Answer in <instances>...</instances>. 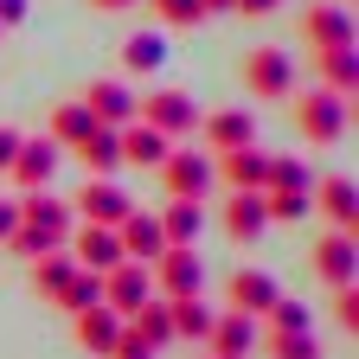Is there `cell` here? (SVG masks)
<instances>
[{
	"label": "cell",
	"mask_w": 359,
	"mask_h": 359,
	"mask_svg": "<svg viewBox=\"0 0 359 359\" xmlns=\"http://www.w3.org/2000/svg\"><path fill=\"white\" fill-rule=\"evenodd\" d=\"M244 90H250V103H289L295 97V58L283 52V45H250Z\"/></svg>",
	"instance_id": "6da1fadb"
},
{
	"label": "cell",
	"mask_w": 359,
	"mask_h": 359,
	"mask_svg": "<svg viewBox=\"0 0 359 359\" xmlns=\"http://www.w3.org/2000/svg\"><path fill=\"white\" fill-rule=\"evenodd\" d=\"M346 122H353V103H340L334 90H308V97L295 103V128H302L308 148H334L346 135Z\"/></svg>",
	"instance_id": "7a4b0ae2"
},
{
	"label": "cell",
	"mask_w": 359,
	"mask_h": 359,
	"mask_svg": "<svg viewBox=\"0 0 359 359\" xmlns=\"http://www.w3.org/2000/svg\"><path fill=\"white\" fill-rule=\"evenodd\" d=\"M148 283H154L161 302L205 295V263H199V250H161V257L148 263Z\"/></svg>",
	"instance_id": "3957f363"
},
{
	"label": "cell",
	"mask_w": 359,
	"mask_h": 359,
	"mask_svg": "<svg viewBox=\"0 0 359 359\" xmlns=\"http://www.w3.org/2000/svg\"><path fill=\"white\" fill-rule=\"evenodd\" d=\"M135 122H148V128L167 135V142H180V135L199 128V103L187 97V90H154V97L135 103Z\"/></svg>",
	"instance_id": "277c9868"
},
{
	"label": "cell",
	"mask_w": 359,
	"mask_h": 359,
	"mask_svg": "<svg viewBox=\"0 0 359 359\" xmlns=\"http://www.w3.org/2000/svg\"><path fill=\"white\" fill-rule=\"evenodd\" d=\"M58 161H65L58 142H45V135H20V148H13V161H7V173H13L20 193H45V187H52V173H58Z\"/></svg>",
	"instance_id": "5b68a950"
},
{
	"label": "cell",
	"mask_w": 359,
	"mask_h": 359,
	"mask_svg": "<svg viewBox=\"0 0 359 359\" xmlns=\"http://www.w3.org/2000/svg\"><path fill=\"white\" fill-rule=\"evenodd\" d=\"M65 250H71V263H77V269H97V276H109L116 263H128V257H122V238L109 231V224H83V218L71 224Z\"/></svg>",
	"instance_id": "8992f818"
},
{
	"label": "cell",
	"mask_w": 359,
	"mask_h": 359,
	"mask_svg": "<svg viewBox=\"0 0 359 359\" xmlns=\"http://www.w3.org/2000/svg\"><path fill=\"white\" fill-rule=\"evenodd\" d=\"M193 135H199L205 154H238V148L257 142V116H250V109H212V116H199Z\"/></svg>",
	"instance_id": "52a82bcc"
},
{
	"label": "cell",
	"mask_w": 359,
	"mask_h": 359,
	"mask_svg": "<svg viewBox=\"0 0 359 359\" xmlns=\"http://www.w3.org/2000/svg\"><path fill=\"white\" fill-rule=\"evenodd\" d=\"M308 212H321L334 231H353L359 238V187L346 173H327V180H314V193H308Z\"/></svg>",
	"instance_id": "ba28073f"
},
{
	"label": "cell",
	"mask_w": 359,
	"mask_h": 359,
	"mask_svg": "<svg viewBox=\"0 0 359 359\" xmlns=\"http://www.w3.org/2000/svg\"><path fill=\"white\" fill-rule=\"evenodd\" d=\"M302 45L308 52H340V45H353V13L340 0H314L302 13Z\"/></svg>",
	"instance_id": "9c48e42d"
},
{
	"label": "cell",
	"mask_w": 359,
	"mask_h": 359,
	"mask_svg": "<svg viewBox=\"0 0 359 359\" xmlns=\"http://www.w3.org/2000/svg\"><path fill=\"white\" fill-rule=\"evenodd\" d=\"M77 103L90 109V122H97V128H128V122H135V103H142V97H135L122 77H97Z\"/></svg>",
	"instance_id": "30bf717a"
},
{
	"label": "cell",
	"mask_w": 359,
	"mask_h": 359,
	"mask_svg": "<svg viewBox=\"0 0 359 359\" xmlns=\"http://www.w3.org/2000/svg\"><path fill=\"white\" fill-rule=\"evenodd\" d=\"M154 173H161L167 199H199V205H205L212 180H218V173H212V154H167V161H161Z\"/></svg>",
	"instance_id": "8fae6325"
},
{
	"label": "cell",
	"mask_w": 359,
	"mask_h": 359,
	"mask_svg": "<svg viewBox=\"0 0 359 359\" xmlns=\"http://www.w3.org/2000/svg\"><path fill=\"white\" fill-rule=\"evenodd\" d=\"M71 212H77L83 224H109V231H116V224L135 212V199L116 187V180H83V187H77V199H71Z\"/></svg>",
	"instance_id": "7c38bea8"
},
{
	"label": "cell",
	"mask_w": 359,
	"mask_h": 359,
	"mask_svg": "<svg viewBox=\"0 0 359 359\" xmlns=\"http://www.w3.org/2000/svg\"><path fill=\"white\" fill-rule=\"evenodd\" d=\"M283 289H276V276L269 269H231L224 276V308L231 314H250V321H263V308L276 302Z\"/></svg>",
	"instance_id": "4fadbf2b"
},
{
	"label": "cell",
	"mask_w": 359,
	"mask_h": 359,
	"mask_svg": "<svg viewBox=\"0 0 359 359\" xmlns=\"http://www.w3.org/2000/svg\"><path fill=\"white\" fill-rule=\"evenodd\" d=\"M314 276H321L327 289L359 283V238L353 231H327L321 244H314Z\"/></svg>",
	"instance_id": "5bb4252c"
},
{
	"label": "cell",
	"mask_w": 359,
	"mask_h": 359,
	"mask_svg": "<svg viewBox=\"0 0 359 359\" xmlns=\"http://www.w3.org/2000/svg\"><path fill=\"white\" fill-rule=\"evenodd\" d=\"M148 295H154V283H148V263H116L109 276H103V308H109V314H122V321H128V314L142 308Z\"/></svg>",
	"instance_id": "9a60e30c"
},
{
	"label": "cell",
	"mask_w": 359,
	"mask_h": 359,
	"mask_svg": "<svg viewBox=\"0 0 359 359\" xmlns=\"http://www.w3.org/2000/svg\"><path fill=\"white\" fill-rule=\"evenodd\" d=\"M257 321H250V314H231V308H224L218 314V321H212V334H205V359H250L257 353Z\"/></svg>",
	"instance_id": "2e32d148"
},
{
	"label": "cell",
	"mask_w": 359,
	"mask_h": 359,
	"mask_svg": "<svg viewBox=\"0 0 359 359\" xmlns=\"http://www.w3.org/2000/svg\"><path fill=\"white\" fill-rule=\"evenodd\" d=\"M212 173H218L231 193H263V187H269V154H263L257 142L238 148V154H212Z\"/></svg>",
	"instance_id": "e0dca14e"
},
{
	"label": "cell",
	"mask_w": 359,
	"mask_h": 359,
	"mask_svg": "<svg viewBox=\"0 0 359 359\" xmlns=\"http://www.w3.org/2000/svg\"><path fill=\"white\" fill-rule=\"evenodd\" d=\"M116 238H122V257H128V263H154V257L167 250V238H161V218H154V212H142V205H135V212L116 224Z\"/></svg>",
	"instance_id": "ac0fdd59"
},
{
	"label": "cell",
	"mask_w": 359,
	"mask_h": 359,
	"mask_svg": "<svg viewBox=\"0 0 359 359\" xmlns=\"http://www.w3.org/2000/svg\"><path fill=\"white\" fill-rule=\"evenodd\" d=\"M154 218H161L167 250H199V224H205V205L199 199H167Z\"/></svg>",
	"instance_id": "d6986e66"
},
{
	"label": "cell",
	"mask_w": 359,
	"mask_h": 359,
	"mask_svg": "<svg viewBox=\"0 0 359 359\" xmlns=\"http://www.w3.org/2000/svg\"><path fill=\"white\" fill-rule=\"evenodd\" d=\"M116 148H122V167H161V161L173 154V142H167L161 128H148V122L116 128Z\"/></svg>",
	"instance_id": "ffe728a7"
},
{
	"label": "cell",
	"mask_w": 359,
	"mask_h": 359,
	"mask_svg": "<svg viewBox=\"0 0 359 359\" xmlns=\"http://www.w3.org/2000/svg\"><path fill=\"white\" fill-rule=\"evenodd\" d=\"M71 334H77V346H83V353H97V359H109V346H116V334H122V314H109V308L97 302V308H83V314H71Z\"/></svg>",
	"instance_id": "44dd1931"
},
{
	"label": "cell",
	"mask_w": 359,
	"mask_h": 359,
	"mask_svg": "<svg viewBox=\"0 0 359 359\" xmlns=\"http://www.w3.org/2000/svg\"><path fill=\"white\" fill-rule=\"evenodd\" d=\"M263 224H269L263 193H231V199H224V238H231V244H257Z\"/></svg>",
	"instance_id": "7402d4cb"
},
{
	"label": "cell",
	"mask_w": 359,
	"mask_h": 359,
	"mask_svg": "<svg viewBox=\"0 0 359 359\" xmlns=\"http://www.w3.org/2000/svg\"><path fill=\"white\" fill-rule=\"evenodd\" d=\"M314 65H321V90H334L340 103H359V52H353V45L314 52Z\"/></svg>",
	"instance_id": "603a6c76"
},
{
	"label": "cell",
	"mask_w": 359,
	"mask_h": 359,
	"mask_svg": "<svg viewBox=\"0 0 359 359\" xmlns=\"http://www.w3.org/2000/svg\"><path fill=\"white\" fill-rule=\"evenodd\" d=\"M71 276H77L71 250H45V257H32V289L45 295V308H58V295L71 289Z\"/></svg>",
	"instance_id": "cb8c5ba5"
},
{
	"label": "cell",
	"mask_w": 359,
	"mask_h": 359,
	"mask_svg": "<svg viewBox=\"0 0 359 359\" xmlns=\"http://www.w3.org/2000/svg\"><path fill=\"white\" fill-rule=\"evenodd\" d=\"M71 154L83 161V173H90V180H109V173L122 167V148H116V128H90V135H83V142H77Z\"/></svg>",
	"instance_id": "d4e9b609"
},
{
	"label": "cell",
	"mask_w": 359,
	"mask_h": 359,
	"mask_svg": "<svg viewBox=\"0 0 359 359\" xmlns=\"http://www.w3.org/2000/svg\"><path fill=\"white\" fill-rule=\"evenodd\" d=\"M167 314H173V340H193V346H205V334H212V321H218V308H205V295L167 302Z\"/></svg>",
	"instance_id": "484cf974"
},
{
	"label": "cell",
	"mask_w": 359,
	"mask_h": 359,
	"mask_svg": "<svg viewBox=\"0 0 359 359\" xmlns=\"http://www.w3.org/2000/svg\"><path fill=\"white\" fill-rule=\"evenodd\" d=\"M161 65H167V39H161V32H128V39H122V71H128V77L161 71Z\"/></svg>",
	"instance_id": "4316f807"
},
{
	"label": "cell",
	"mask_w": 359,
	"mask_h": 359,
	"mask_svg": "<svg viewBox=\"0 0 359 359\" xmlns=\"http://www.w3.org/2000/svg\"><path fill=\"white\" fill-rule=\"evenodd\" d=\"M90 128H97V122H90V109H83V103H58L52 116H45V142H58V148H77Z\"/></svg>",
	"instance_id": "83f0119b"
},
{
	"label": "cell",
	"mask_w": 359,
	"mask_h": 359,
	"mask_svg": "<svg viewBox=\"0 0 359 359\" xmlns=\"http://www.w3.org/2000/svg\"><path fill=\"white\" fill-rule=\"evenodd\" d=\"M128 327L142 334L154 353H161V346H173V314H167V302H161V295H148L142 308H135V314H128Z\"/></svg>",
	"instance_id": "f1b7e54d"
},
{
	"label": "cell",
	"mask_w": 359,
	"mask_h": 359,
	"mask_svg": "<svg viewBox=\"0 0 359 359\" xmlns=\"http://www.w3.org/2000/svg\"><path fill=\"white\" fill-rule=\"evenodd\" d=\"M257 346H263V359H321L314 327L308 334H257Z\"/></svg>",
	"instance_id": "f546056e"
},
{
	"label": "cell",
	"mask_w": 359,
	"mask_h": 359,
	"mask_svg": "<svg viewBox=\"0 0 359 359\" xmlns=\"http://www.w3.org/2000/svg\"><path fill=\"white\" fill-rule=\"evenodd\" d=\"M314 193V173H308V161H295V154H269V187L263 193Z\"/></svg>",
	"instance_id": "4dcf8cb0"
},
{
	"label": "cell",
	"mask_w": 359,
	"mask_h": 359,
	"mask_svg": "<svg viewBox=\"0 0 359 359\" xmlns=\"http://www.w3.org/2000/svg\"><path fill=\"white\" fill-rule=\"evenodd\" d=\"M97 302H103V276H97V269H77L71 289L58 295V308H65V314H83V308H97Z\"/></svg>",
	"instance_id": "1f68e13d"
},
{
	"label": "cell",
	"mask_w": 359,
	"mask_h": 359,
	"mask_svg": "<svg viewBox=\"0 0 359 359\" xmlns=\"http://www.w3.org/2000/svg\"><path fill=\"white\" fill-rule=\"evenodd\" d=\"M263 321H269L263 334H308V308H302V302H289V295H276V302L263 308Z\"/></svg>",
	"instance_id": "d6a6232c"
},
{
	"label": "cell",
	"mask_w": 359,
	"mask_h": 359,
	"mask_svg": "<svg viewBox=\"0 0 359 359\" xmlns=\"http://www.w3.org/2000/svg\"><path fill=\"white\" fill-rule=\"evenodd\" d=\"M148 7H154V20H161V26H199V20H212L199 0H148Z\"/></svg>",
	"instance_id": "836d02e7"
},
{
	"label": "cell",
	"mask_w": 359,
	"mask_h": 359,
	"mask_svg": "<svg viewBox=\"0 0 359 359\" xmlns=\"http://www.w3.org/2000/svg\"><path fill=\"white\" fill-rule=\"evenodd\" d=\"M263 212L283 218V224H295V218H308V193H283L276 187V193H263Z\"/></svg>",
	"instance_id": "e575fe53"
},
{
	"label": "cell",
	"mask_w": 359,
	"mask_h": 359,
	"mask_svg": "<svg viewBox=\"0 0 359 359\" xmlns=\"http://www.w3.org/2000/svg\"><path fill=\"white\" fill-rule=\"evenodd\" d=\"M327 308H334V321H340L346 334H359V283H340Z\"/></svg>",
	"instance_id": "d590c367"
},
{
	"label": "cell",
	"mask_w": 359,
	"mask_h": 359,
	"mask_svg": "<svg viewBox=\"0 0 359 359\" xmlns=\"http://www.w3.org/2000/svg\"><path fill=\"white\" fill-rule=\"evenodd\" d=\"M109 359H154V346H148L142 334H135V327L122 321V334H116V346H109Z\"/></svg>",
	"instance_id": "8d00e7d4"
},
{
	"label": "cell",
	"mask_w": 359,
	"mask_h": 359,
	"mask_svg": "<svg viewBox=\"0 0 359 359\" xmlns=\"http://www.w3.org/2000/svg\"><path fill=\"white\" fill-rule=\"evenodd\" d=\"M20 231V199H0V244Z\"/></svg>",
	"instance_id": "74e56055"
},
{
	"label": "cell",
	"mask_w": 359,
	"mask_h": 359,
	"mask_svg": "<svg viewBox=\"0 0 359 359\" xmlns=\"http://www.w3.org/2000/svg\"><path fill=\"white\" fill-rule=\"evenodd\" d=\"M13 148H20V128H7V122H0V173H7V161H13Z\"/></svg>",
	"instance_id": "f35d334b"
},
{
	"label": "cell",
	"mask_w": 359,
	"mask_h": 359,
	"mask_svg": "<svg viewBox=\"0 0 359 359\" xmlns=\"http://www.w3.org/2000/svg\"><path fill=\"white\" fill-rule=\"evenodd\" d=\"M231 7H238V13H250V20H263V13H276L283 0H231Z\"/></svg>",
	"instance_id": "ab89813d"
},
{
	"label": "cell",
	"mask_w": 359,
	"mask_h": 359,
	"mask_svg": "<svg viewBox=\"0 0 359 359\" xmlns=\"http://www.w3.org/2000/svg\"><path fill=\"white\" fill-rule=\"evenodd\" d=\"M26 7H32V0H0V26H20Z\"/></svg>",
	"instance_id": "60d3db41"
},
{
	"label": "cell",
	"mask_w": 359,
	"mask_h": 359,
	"mask_svg": "<svg viewBox=\"0 0 359 359\" xmlns=\"http://www.w3.org/2000/svg\"><path fill=\"white\" fill-rule=\"evenodd\" d=\"M97 13H122V7H135V0H90Z\"/></svg>",
	"instance_id": "b9f144b4"
},
{
	"label": "cell",
	"mask_w": 359,
	"mask_h": 359,
	"mask_svg": "<svg viewBox=\"0 0 359 359\" xmlns=\"http://www.w3.org/2000/svg\"><path fill=\"white\" fill-rule=\"evenodd\" d=\"M199 7H205V13H224V7H231V0H199Z\"/></svg>",
	"instance_id": "7bdbcfd3"
},
{
	"label": "cell",
	"mask_w": 359,
	"mask_h": 359,
	"mask_svg": "<svg viewBox=\"0 0 359 359\" xmlns=\"http://www.w3.org/2000/svg\"><path fill=\"white\" fill-rule=\"evenodd\" d=\"M0 32H7V26H0Z\"/></svg>",
	"instance_id": "ee69618b"
},
{
	"label": "cell",
	"mask_w": 359,
	"mask_h": 359,
	"mask_svg": "<svg viewBox=\"0 0 359 359\" xmlns=\"http://www.w3.org/2000/svg\"><path fill=\"white\" fill-rule=\"evenodd\" d=\"M199 359H205V353H199Z\"/></svg>",
	"instance_id": "f6af8a7d"
}]
</instances>
